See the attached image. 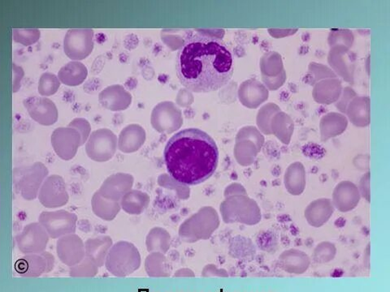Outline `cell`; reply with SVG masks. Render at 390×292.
<instances>
[{
    "instance_id": "6da1fadb",
    "label": "cell",
    "mask_w": 390,
    "mask_h": 292,
    "mask_svg": "<svg viewBox=\"0 0 390 292\" xmlns=\"http://www.w3.org/2000/svg\"><path fill=\"white\" fill-rule=\"evenodd\" d=\"M176 70L179 81L186 89L195 93L212 92L231 80L233 54L222 39L191 33L177 52Z\"/></svg>"
},
{
    "instance_id": "7a4b0ae2",
    "label": "cell",
    "mask_w": 390,
    "mask_h": 292,
    "mask_svg": "<svg viewBox=\"0 0 390 292\" xmlns=\"http://www.w3.org/2000/svg\"><path fill=\"white\" fill-rule=\"evenodd\" d=\"M164 162L169 176L185 185L208 180L217 171L219 149L212 136L198 129L179 131L168 140Z\"/></svg>"
},
{
    "instance_id": "3957f363",
    "label": "cell",
    "mask_w": 390,
    "mask_h": 292,
    "mask_svg": "<svg viewBox=\"0 0 390 292\" xmlns=\"http://www.w3.org/2000/svg\"><path fill=\"white\" fill-rule=\"evenodd\" d=\"M220 225L218 212L213 207H205L182 223L178 234L186 243H196L210 239Z\"/></svg>"
},
{
    "instance_id": "277c9868",
    "label": "cell",
    "mask_w": 390,
    "mask_h": 292,
    "mask_svg": "<svg viewBox=\"0 0 390 292\" xmlns=\"http://www.w3.org/2000/svg\"><path fill=\"white\" fill-rule=\"evenodd\" d=\"M220 212L226 223L258 225L262 218L259 205L247 194L231 196L220 204Z\"/></svg>"
},
{
    "instance_id": "5b68a950",
    "label": "cell",
    "mask_w": 390,
    "mask_h": 292,
    "mask_svg": "<svg viewBox=\"0 0 390 292\" xmlns=\"http://www.w3.org/2000/svg\"><path fill=\"white\" fill-rule=\"evenodd\" d=\"M142 257L134 244L126 240L117 242L110 249L104 267L112 275L126 278L139 270Z\"/></svg>"
},
{
    "instance_id": "8992f818",
    "label": "cell",
    "mask_w": 390,
    "mask_h": 292,
    "mask_svg": "<svg viewBox=\"0 0 390 292\" xmlns=\"http://www.w3.org/2000/svg\"><path fill=\"white\" fill-rule=\"evenodd\" d=\"M117 149V136L108 129L92 132L86 143V152L92 160L108 162L114 157Z\"/></svg>"
},
{
    "instance_id": "52a82bcc",
    "label": "cell",
    "mask_w": 390,
    "mask_h": 292,
    "mask_svg": "<svg viewBox=\"0 0 390 292\" xmlns=\"http://www.w3.org/2000/svg\"><path fill=\"white\" fill-rule=\"evenodd\" d=\"M94 49V30L71 29L64 39V52L72 61H80L88 57Z\"/></svg>"
},
{
    "instance_id": "ba28073f",
    "label": "cell",
    "mask_w": 390,
    "mask_h": 292,
    "mask_svg": "<svg viewBox=\"0 0 390 292\" xmlns=\"http://www.w3.org/2000/svg\"><path fill=\"white\" fill-rule=\"evenodd\" d=\"M151 125L160 134H171L181 129L183 125L182 112L170 101L159 103L151 112Z\"/></svg>"
},
{
    "instance_id": "9c48e42d",
    "label": "cell",
    "mask_w": 390,
    "mask_h": 292,
    "mask_svg": "<svg viewBox=\"0 0 390 292\" xmlns=\"http://www.w3.org/2000/svg\"><path fill=\"white\" fill-rule=\"evenodd\" d=\"M24 107L32 120L43 126L56 124L59 112L56 104L42 96H30L23 101Z\"/></svg>"
},
{
    "instance_id": "30bf717a",
    "label": "cell",
    "mask_w": 390,
    "mask_h": 292,
    "mask_svg": "<svg viewBox=\"0 0 390 292\" xmlns=\"http://www.w3.org/2000/svg\"><path fill=\"white\" fill-rule=\"evenodd\" d=\"M52 143L59 157L70 160L75 156L81 138L79 132L72 127H58L52 135Z\"/></svg>"
},
{
    "instance_id": "8fae6325",
    "label": "cell",
    "mask_w": 390,
    "mask_h": 292,
    "mask_svg": "<svg viewBox=\"0 0 390 292\" xmlns=\"http://www.w3.org/2000/svg\"><path fill=\"white\" fill-rule=\"evenodd\" d=\"M134 177L126 173H117L108 178L98 193L105 199L120 202L121 198L134 185Z\"/></svg>"
},
{
    "instance_id": "7c38bea8",
    "label": "cell",
    "mask_w": 390,
    "mask_h": 292,
    "mask_svg": "<svg viewBox=\"0 0 390 292\" xmlns=\"http://www.w3.org/2000/svg\"><path fill=\"white\" fill-rule=\"evenodd\" d=\"M360 199L358 187L350 181H343L334 189L331 200L335 209L347 213L355 209L360 204Z\"/></svg>"
},
{
    "instance_id": "4fadbf2b",
    "label": "cell",
    "mask_w": 390,
    "mask_h": 292,
    "mask_svg": "<svg viewBox=\"0 0 390 292\" xmlns=\"http://www.w3.org/2000/svg\"><path fill=\"white\" fill-rule=\"evenodd\" d=\"M58 254L68 267H75L86 257L85 244L76 235H68L58 243Z\"/></svg>"
},
{
    "instance_id": "5bb4252c",
    "label": "cell",
    "mask_w": 390,
    "mask_h": 292,
    "mask_svg": "<svg viewBox=\"0 0 390 292\" xmlns=\"http://www.w3.org/2000/svg\"><path fill=\"white\" fill-rule=\"evenodd\" d=\"M101 105L113 112L124 111L130 106L132 95L120 85H110L99 95Z\"/></svg>"
},
{
    "instance_id": "9a60e30c",
    "label": "cell",
    "mask_w": 390,
    "mask_h": 292,
    "mask_svg": "<svg viewBox=\"0 0 390 292\" xmlns=\"http://www.w3.org/2000/svg\"><path fill=\"white\" fill-rule=\"evenodd\" d=\"M334 211L331 199H316L307 205L305 209L306 220L311 227H321L331 218Z\"/></svg>"
},
{
    "instance_id": "2e32d148",
    "label": "cell",
    "mask_w": 390,
    "mask_h": 292,
    "mask_svg": "<svg viewBox=\"0 0 390 292\" xmlns=\"http://www.w3.org/2000/svg\"><path fill=\"white\" fill-rule=\"evenodd\" d=\"M146 132L139 125H130L124 127L117 138V148L121 152L131 154L142 148L146 141Z\"/></svg>"
},
{
    "instance_id": "e0dca14e",
    "label": "cell",
    "mask_w": 390,
    "mask_h": 292,
    "mask_svg": "<svg viewBox=\"0 0 390 292\" xmlns=\"http://www.w3.org/2000/svg\"><path fill=\"white\" fill-rule=\"evenodd\" d=\"M113 245V240L108 236L89 239L85 243L86 257L92 260L99 268L103 267Z\"/></svg>"
},
{
    "instance_id": "ac0fdd59",
    "label": "cell",
    "mask_w": 390,
    "mask_h": 292,
    "mask_svg": "<svg viewBox=\"0 0 390 292\" xmlns=\"http://www.w3.org/2000/svg\"><path fill=\"white\" fill-rule=\"evenodd\" d=\"M269 92L262 84L256 81H246L240 89V99L243 105L256 108L268 99Z\"/></svg>"
},
{
    "instance_id": "d6986e66",
    "label": "cell",
    "mask_w": 390,
    "mask_h": 292,
    "mask_svg": "<svg viewBox=\"0 0 390 292\" xmlns=\"http://www.w3.org/2000/svg\"><path fill=\"white\" fill-rule=\"evenodd\" d=\"M150 202L149 195L144 191L131 189L121 198V209L130 216H139L148 208Z\"/></svg>"
},
{
    "instance_id": "ffe728a7",
    "label": "cell",
    "mask_w": 390,
    "mask_h": 292,
    "mask_svg": "<svg viewBox=\"0 0 390 292\" xmlns=\"http://www.w3.org/2000/svg\"><path fill=\"white\" fill-rule=\"evenodd\" d=\"M88 70L84 63L80 61H70L64 65L58 72L61 83L68 86H77L85 81Z\"/></svg>"
},
{
    "instance_id": "44dd1931",
    "label": "cell",
    "mask_w": 390,
    "mask_h": 292,
    "mask_svg": "<svg viewBox=\"0 0 390 292\" xmlns=\"http://www.w3.org/2000/svg\"><path fill=\"white\" fill-rule=\"evenodd\" d=\"M284 182L289 194L300 196L304 193L306 187V172L304 165L300 163L291 164L284 174Z\"/></svg>"
},
{
    "instance_id": "7402d4cb",
    "label": "cell",
    "mask_w": 390,
    "mask_h": 292,
    "mask_svg": "<svg viewBox=\"0 0 390 292\" xmlns=\"http://www.w3.org/2000/svg\"><path fill=\"white\" fill-rule=\"evenodd\" d=\"M171 247V236L163 227H156L149 231L146 238V248L148 253L166 254Z\"/></svg>"
},
{
    "instance_id": "603a6c76",
    "label": "cell",
    "mask_w": 390,
    "mask_h": 292,
    "mask_svg": "<svg viewBox=\"0 0 390 292\" xmlns=\"http://www.w3.org/2000/svg\"><path fill=\"white\" fill-rule=\"evenodd\" d=\"M91 205L95 216L108 222L113 221L121 211L120 202L105 199L98 191L94 194L91 200Z\"/></svg>"
},
{
    "instance_id": "cb8c5ba5",
    "label": "cell",
    "mask_w": 390,
    "mask_h": 292,
    "mask_svg": "<svg viewBox=\"0 0 390 292\" xmlns=\"http://www.w3.org/2000/svg\"><path fill=\"white\" fill-rule=\"evenodd\" d=\"M280 262L286 271L302 272L309 268L310 258L301 250L288 249L282 253L280 257Z\"/></svg>"
},
{
    "instance_id": "d4e9b609",
    "label": "cell",
    "mask_w": 390,
    "mask_h": 292,
    "mask_svg": "<svg viewBox=\"0 0 390 292\" xmlns=\"http://www.w3.org/2000/svg\"><path fill=\"white\" fill-rule=\"evenodd\" d=\"M53 237L71 235L76 231L77 216L67 211L53 213L52 218Z\"/></svg>"
},
{
    "instance_id": "484cf974",
    "label": "cell",
    "mask_w": 390,
    "mask_h": 292,
    "mask_svg": "<svg viewBox=\"0 0 390 292\" xmlns=\"http://www.w3.org/2000/svg\"><path fill=\"white\" fill-rule=\"evenodd\" d=\"M144 267L150 278H168L171 275L168 259L163 253H149L146 258Z\"/></svg>"
},
{
    "instance_id": "4316f807",
    "label": "cell",
    "mask_w": 390,
    "mask_h": 292,
    "mask_svg": "<svg viewBox=\"0 0 390 292\" xmlns=\"http://www.w3.org/2000/svg\"><path fill=\"white\" fill-rule=\"evenodd\" d=\"M44 193L50 196L55 205H63L66 204L68 196L66 191V184L61 177L52 176L46 180L43 187Z\"/></svg>"
},
{
    "instance_id": "83f0119b",
    "label": "cell",
    "mask_w": 390,
    "mask_h": 292,
    "mask_svg": "<svg viewBox=\"0 0 390 292\" xmlns=\"http://www.w3.org/2000/svg\"><path fill=\"white\" fill-rule=\"evenodd\" d=\"M58 76L52 72H44L40 76L38 85L39 93L42 97H50L56 94L61 86Z\"/></svg>"
},
{
    "instance_id": "f1b7e54d",
    "label": "cell",
    "mask_w": 390,
    "mask_h": 292,
    "mask_svg": "<svg viewBox=\"0 0 390 292\" xmlns=\"http://www.w3.org/2000/svg\"><path fill=\"white\" fill-rule=\"evenodd\" d=\"M41 38V31L38 29H13L12 39L17 43L26 45L38 43Z\"/></svg>"
},
{
    "instance_id": "f546056e",
    "label": "cell",
    "mask_w": 390,
    "mask_h": 292,
    "mask_svg": "<svg viewBox=\"0 0 390 292\" xmlns=\"http://www.w3.org/2000/svg\"><path fill=\"white\" fill-rule=\"evenodd\" d=\"M99 267L92 260L85 257L80 263L70 269L72 277L92 278L97 275Z\"/></svg>"
},
{
    "instance_id": "4dcf8cb0",
    "label": "cell",
    "mask_w": 390,
    "mask_h": 292,
    "mask_svg": "<svg viewBox=\"0 0 390 292\" xmlns=\"http://www.w3.org/2000/svg\"><path fill=\"white\" fill-rule=\"evenodd\" d=\"M259 150L252 144H237L235 148V156L238 163L243 166H249L254 162Z\"/></svg>"
},
{
    "instance_id": "1f68e13d",
    "label": "cell",
    "mask_w": 390,
    "mask_h": 292,
    "mask_svg": "<svg viewBox=\"0 0 390 292\" xmlns=\"http://www.w3.org/2000/svg\"><path fill=\"white\" fill-rule=\"evenodd\" d=\"M336 253V246L331 243V242H321V243L316 245L314 250V258L318 262H329L332 261Z\"/></svg>"
},
{
    "instance_id": "d6a6232c",
    "label": "cell",
    "mask_w": 390,
    "mask_h": 292,
    "mask_svg": "<svg viewBox=\"0 0 390 292\" xmlns=\"http://www.w3.org/2000/svg\"><path fill=\"white\" fill-rule=\"evenodd\" d=\"M68 127L79 132L81 138V145L86 143L87 139L89 138L91 129L88 121H86L85 118H77L70 123Z\"/></svg>"
},
{
    "instance_id": "836d02e7",
    "label": "cell",
    "mask_w": 390,
    "mask_h": 292,
    "mask_svg": "<svg viewBox=\"0 0 390 292\" xmlns=\"http://www.w3.org/2000/svg\"><path fill=\"white\" fill-rule=\"evenodd\" d=\"M12 92L17 93L21 87V82L24 79L25 71L20 65L12 63Z\"/></svg>"
},
{
    "instance_id": "e575fe53",
    "label": "cell",
    "mask_w": 390,
    "mask_h": 292,
    "mask_svg": "<svg viewBox=\"0 0 390 292\" xmlns=\"http://www.w3.org/2000/svg\"><path fill=\"white\" fill-rule=\"evenodd\" d=\"M360 194L361 198H364L367 202H370V189H369V173L362 178L360 185Z\"/></svg>"
},
{
    "instance_id": "d590c367",
    "label": "cell",
    "mask_w": 390,
    "mask_h": 292,
    "mask_svg": "<svg viewBox=\"0 0 390 292\" xmlns=\"http://www.w3.org/2000/svg\"><path fill=\"white\" fill-rule=\"evenodd\" d=\"M247 194L244 188L240 185H232L227 187L224 191V197H231V196Z\"/></svg>"
},
{
    "instance_id": "8d00e7d4",
    "label": "cell",
    "mask_w": 390,
    "mask_h": 292,
    "mask_svg": "<svg viewBox=\"0 0 390 292\" xmlns=\"http://www.w3.org/2000/svg\"><path fill=\"white\" fill-rule=\"evenodd\" d=\"M175 278H189V277H195V273L193 272L190 269H181V270H178L176 271L175 275H174Z\"/></svg>"
}]
</instances>
